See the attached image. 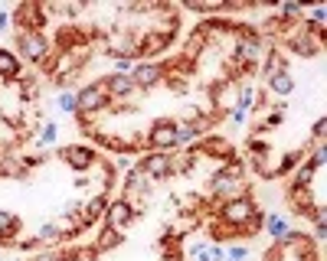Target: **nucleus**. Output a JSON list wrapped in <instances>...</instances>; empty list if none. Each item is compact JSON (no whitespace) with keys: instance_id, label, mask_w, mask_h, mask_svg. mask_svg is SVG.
Here are the masks:
<instances>
[{"instance_id":"obj_18","label":"nucleus","mask_w":327,"mask_h":261,"mask_svg":"<svg viewBox=\"0 0 327 261\" xmlns=\"http://www.w3.org/2000/svg\"><path fill=\"white\" fill-rule=\"evenodd\" d=\"M75 62H79V56H75V52H66V56H63V59H59V62H56V66H49V72H52V75H66V72H69V69H72V66H75Z\"/></svg>"},{"instance_id":"obj_4","label":"nucleus","mask_w":327,"mask_h":261,"mask_svg":"<svg viewBox=\"0 0 327 261\" xmlns=\"http://www.w3.org/2000/svg\"><path fill=\"white\" fill-rule=\"evenodd\" d=\"M125 222H131V206H128V203H114V206L105 209V229L118 232Z\"/></svg>"},{"instance_id":"obj_9","label":"nucleus","mask_w":327,"mask_h":261,"mask_svg":"<svg viewBox=\"0 0 327 261\" xmlns=\"http://www.w3.org/2000/svg\"><path fill=\"white\" fill-rule=\"evenodd\" d=\"M134 78L125 75V72H118V75H111L108 82H105V92H111V95H128V92H134Z\"/></svg>"},{"instance_id":"obj_1","label":"nucleus","mask_w":327,"mask_h":261,"mask_svg":"<svg viewBox=\"0 0 327 261\" xmlns=\"http://www.w3.org/2000/svg\"><path fill=\"white\" fill-rule=\"evenodd\" d=\"M259 212L249 199H229L223 206V219L229 222V226H249V219Z\"/></svg>"},{"instance_id":"obj_11","label":"nucleus","mask_w":327,"mask_h":261,"mask_svg":"<svg viewBox=\"0 0 327 261\" xmlns=\"http://www.w3.org/2000/svg\"><path fill=\"white\" fill-rule=\"evenodd\" d=\"M105 209H108V203H105V196H95V199H88V206H85V215H82V219H79V226H88V222H92V219H99V215L105 212Z\"/></svg>"},{"instance_id":"obj_6","label":"nucleus","mask_w":327,"mask_h":261,"mask_svg":"<svg viewBox=\"0 0 327 261\" xmlns=\"http://www.w3.org/2000/svg\"><path fill=\"white\" fill-rule=\"evenodd\" d=\"M161 75H164V69H161V66H138L131 78H134V85H138V88H154L157 82H161Z\"/></svg>"},{"instance_id":"obj_31","label":"nucleus","mask_w":327,"mask_h":261,"mask_svg":"<svg viewBox=\"0 0 327 261\" xmlns=\"http://www.w3.org/2000/svg\"><path fill=\"white\" fill-rule=\"evenodd\" d=\"M7 20H10V16H7V13H0V30H7Z\"/></svg>"},{"instance_id":"obj_2","label":"nucleus","mask_w":327,"mask_h":261,"mask_svg":"<svg viewBox=\"0 0 327 261\" xmlns=\"http://www.w3.org/2000/svg\"><path fill=\"white\" fill-rule=\"evenodd\" d=\"M105 82H95V85H88V88H82L79 92V98H75V108L79 111H99V108L105 105Z\"/></svg>"},{"instance_id":"obj_3","label":"nucleus","mask_w":327,"mask_h":261,"mask_svg":"<svg viewBox=\"0 0 327 261\" xmlns=\"http://www.w3.org/2000/svg\"><path fill=\"white\" fill-rule=\"evenodd\" d=\"M20 46H23V52H26L33 62H43V59H46V52H49V43L43 39L40 33H23V36H20Z\"/></svg>"},{"instance_id":"obj_17","label":"nucleus","mask_w":327,"mask_h":261,"mask_svg":"<svg viewBox=\"0 0 327 261\" xmlns=\"http://www.w3.org/2000/svg\"><path fill=\"white\" fill-rule=\"evenodd\" d=\"M203 131V124H177V144H190Z\"/></svg>"},{"instance_id":"obj_23","label":"nucleus","mask_w":327,"mask_h":261,"mask_svg":"<svg viewBox=\"0 0 327 261\" xmlns=\"http://www.w3.org/2000/svg\"><path fill=\"white\" fill-rule=\"evenodd\" d=\"M268 229H272V235H275V238H285V222H281L278 215H272V219H268Z\"/></svg>"},{"instance_id":"obj_7","label":"nucleus","mask_w":327,"mask_h":261,"mask_svg":"<svg viewBox=\"0 0 327 261\" xmlns=\"http://www.w3.org/2000/svg\"><path fill=\"white\" fill-rule=\"evenodd\" d=\"M141 170H144L151 179H154V176H167V173H170V157L151 154V157H144V167H141Z\"/></svg>"},{"instance_id":"obj_19","label":"nucleus","mask_w":327,"mask_h":261,"mask_svg":"<svg viewBox=\"0 0 327 261\" xmlns=\"http://www.w3.org/2000/svg\"><path fill=\"white\" fill-rule=\"evenodd\" d=\"M311 179H314V167L304 164L301 173H298V179H295V193H298V190H307V186H311Z\"/></svg>"},{"instance_id":"obj_16","label":"nucleus","mask_w":327,"mask_h":261,"mask_svg":"<svg viewBox=\"0 0 327 261\" xmlns=\"http://www.w3.org/2000/svg\"><path fill=\"white\" fill-rule=\"evenodd\" d=\"M193 255H197L200 261H223V251H219L216 245H193Z\"/></svg>"},{"instance_id":"obj_14","label":"nucleus","mask_w":327,"mask_h":261,"mask_svg":"<svg viewBox=\"0 0 327 261\" xmlns=\"http://www.w3.org/2000/svg\"><path fill=\"white\" fill-rule=\"evenodd\" d=\"M236 56H239L242 62H255V59L262 56V52H259V43H255V39H245V43H239V46H236Z\"/></svg>"},{"instance_id":"obj_30","label":"nucleus","mask_w":327,"mask_h":261,"mask_svg":"<svg viewBox=\"0 0 327 261\" xmlns=\"http://www.w3.org/2000/svg\"><path fill=\"white\" fill-rule=\"evenodd\" d=\"M118 69H121V72H128V69H131V59H128V56H121V59H118Z\"/></svg>"},{"instance_id":"obj_32","label":"nucleus","mask_w":327,"mask_h":261,"mask_svg":"<svg viewBox=\"0 0 327 261\" xmlns=\"http://www.w3.org/2000/svg\"><path fill=\"white\" fill-rule=\"evenodd\" d=\"M36 261H59V258H56V255H40Z\"/></svg>"},{"instance_id":"obj_29","label":"nucleus","mask_w":327,"mask_h":261,"mask_svg":"<svg viewBox=\"0 0 327 261\" xmlns=\"http://www.w3.org/2000/svg\"><path fill=\"white\" fill-rule=\"evenodd\" d=\"M324 128H327V121L321 118V121H317V124H314V134H317V137H324Z\"/></svg>"},{"instance_id":"obj_12","label":"nucleus","mask_w":327,"mask_h":261,"mask_svg":"<svg viewBox=\"0 0 327 261\" xmlns=\"http://www.w3.org/2000/svg\"><path fill=\"white\" fill-rule=\"evenodd\" d=\"M203 150H209V154H219L223 160H233V144L223 140V137H209V140H203Z\"/></svg>"},{"instance_id":"obj_24","label":"nucleus","mask_w":327,"mask_h":261,"mask_svg":"<svg viewBox=\"0 0 327 261\" xmlns=\"http://www.w3.org/2000/svg\"><path fill=\"white\" fill-rule=\"evenodd\" d=\"M56 124H46V128H43V134H40V144H52V140H56Z\"/></svg>"},{"instance_id":"obj_21","label":"nucleus","mask_w":327,"mask_h":261,"mask_svg":"<svg viewBox=\"0 0 327 261\" xmlns=\"http://www.w3.org/2000/svg\"><path fill=\"white\" fill-rule=\"evenodd\" d=\"M121 235L118 232H111V229H102V238H99V248H111V245H118Z\"/></svg>"},{"instance_id":"obj_20","label":"nucleus","mask_w":327,"mask_h":261,"mask_svg":"<svg viewBox=\"0 0 327 261\" xmlns=\"http://www.w3.org/2000/svg\"><path fill=\"white\" fill-rule=\"evenodd\" d=\"M281 66H285L281 52H272V56H268V62H265V75H275V72H281Z\"/></svg>"},{"instance_id":"obj_15","label":"nucleus","mask_w":327,"mask_h":261,"mask_svg":"<svg viewBox=\"0 0 327 261\" xmlns=\"http://www.w3.org/2000/svg\"><path fill=\"white\" fill-rule=\"evenodd\" d=\"M268 78H272V82H268V85H272V88H275V92H278V95H288V92H291V88H295V82H291V75H288V72H285V69H281V72H275V75H268Z\"/></svg>"},{"instance_id":"obj_26","label":"nucleus","mask_w":327,"mask_h":261,"mask_svg":"<svg viewBox=\"0 0 327 261\" xmlns=\"http://www.w3.org/2000/svg\"><path fill=\"white\" fill-rule=\"evenodd\" d=\"M281 13H285V16H298V13H301V7H298V4H285V7H281Z\"/></svg>"},{"instance_id":"obj_28","label":"nucleus","mask_w":327,"mask_h":261,"mask_svg":"<svg viewBox=\"0 0 327 261\" xmlns=\"http://www.w3.org/2000/svg\"><path fill=\"white\" fill-rule=\"evenodd\" d=\"M311 20H314V23H324V7H317V10L311 13Z\"/></svg>"},{"instance_id":"obj_10","label":"nucleus","mask_w":327,"mask_h":261,"mask_svg":"<svg viewBox=\"0 0 327 261\" xmlns=\"http://www.w3.org/2000/svg\"><path fill=\"white\" fill-rule=\"evenodd\" d=\"M20 75V62H16L13 52L0 49V78H16Z\"/></svg>"},{"instance_id":"obj_13","label":"nucleus","mask_w":327,"mask_h":261,"mask_svg":"<svg viewBox=\"0 0 327 261\" xmlns=\"http://www.w3.org/2000/svg\"><path fill=\"white\" fill-rule=\"evenodd\" d=\"M16 229H20V219H16L13 212L0 209V238H10V235H16Z\"/></svg>"},{"instance_id":"obj_27","label":"nucleus","mask_w":327,"mask_h":261,"mask_svg":"<svg viewBox=\"0 0 327 261\" xmlns=\"http://www.w3.org/2000/svg\"><path fill=\"white\" fill-rule=\"evenodd\" d=\"M265 124H268V128H278V124H281V111L268 114V118H265Z\"/></svg>"},{"instance_id":"obj_22","label":"nucleus","mask_w":327,"mask_h":261,"mask_svg":"<svg viewBox=\"0 0 327 261\" xmlns=\"http://www.w3.org/2000/svg\"><path fill=\"white\" fill-rule=\"evenodd\" d=\"M59 235H63V232H59V226L52 222V226H43V229H40V235H36V238H40V242H56Z\"/></svg>"},{"instance_id":"obj_5","label":"nucleus","mask_w":327,"mask_h":261,"mask_svg":"<svg viewBox=\"0 0 327 261\" xmlns=\"http://www.w3.org/2000/svg\"><path fill=\"white\" fill-rule=\"evenodd\" d=\"M151 144L154 147H177V124L161 121L151 128Z\"/></svg>"},{"instance_id":"obj_25","label":"nucleus","mask_w":327,"mask_h":261,"mask_svg":"<svg viewBox=\"0 0 327 261\" xmlns=\"http://www.w3.org/2000/svg\"><path fill=\"white\" fill-rule=\"evenodd\" d=\"M59 108H63V111H75V98H72V95H63V102H59Z\"/></svg>"},{"instance_id":"obj_8","label":"nucleus","mask_w":327,"mask_h":261,"mask_svg":"<svg viewBox=\"0 0 327 261\" xmlns=\"http://www.w3.org/2000/svg\"><path fill=\"white\" fill-rule=\"evenodd\" d=\"M63 157H66L72 167H79V170H88V167L95 164V154H92L88 147H66V150H63Z\"/></svg>"}]
</instances>
